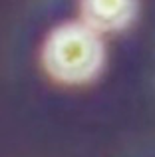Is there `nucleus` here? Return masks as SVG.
I'll use <instances>...</instances> for the list:
<instances>
[{
  "instance_id": "f257e3e1",
  "label": "nucleus",
  "mask_w": 155,
  "mask_h": 157,
  "mask_svg": "<svg viewBox=\"0 0 155 157\" xmlns=\"http://www.w3.org/2000/svg\"><path fill=\"white\" fill-rule=\"evenodd\" d=\"M105 48L100 34L84 22H66L48 34L42 48L44 70L60 84L92 82L104 68Z\"/></svg>"
},
{
  "instance_id": "f03ea898",
  "label": "nucleus",
  "mask_w": 155,
  "mask_h": 157,
  "mask_svg": "<svg viewBox=\"0 0 155 157\" xmlns=\"http://www.w3.org/2000/svg\"><path fill=\"white\" fill-rule=\"evenodd\" d=\"M137 8V0H80L84 24L97 34L127 28L135 20Z\"/></svg>"
}]
</instances>
